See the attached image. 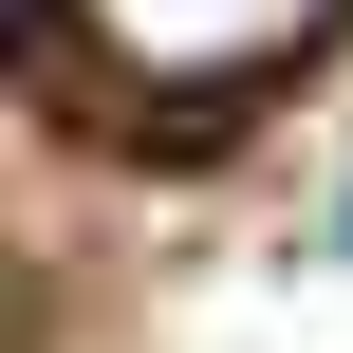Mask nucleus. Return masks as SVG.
Wrapping results in <instances>:
<instances>
[{
  "instance_id": "obj_1",
  "label": "nucleus",
  "mask_w": 353,
  "mask_h": 353,
  "mask_svg": "<svg viewBox=\"0 0 353 353\" xmlns=\"http://www.w3.org/2000/svg\"><path fill=\"white\" fill-rule=\"evenodd\" d=\"M112 93H149V112H205V93H242V74H298L316 37H335V0H37Z\"/></svg>"
}]
</instances>
